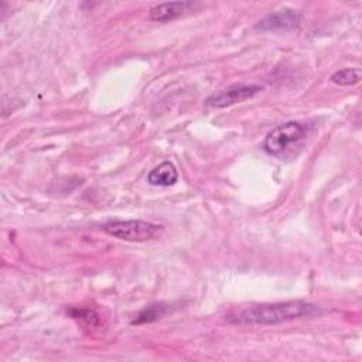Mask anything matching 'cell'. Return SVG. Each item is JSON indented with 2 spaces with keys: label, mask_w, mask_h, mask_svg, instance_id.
I'll return each instance as SVG.
<instances>
[{
  "label": "cell",
  "mask_w": 362,
  "mask_h": 362,
  "mask_svg": "<svg viewBox=\"0 0 362 362\" xmlns=\"http://www.w3.org/2000/svg\"><path fill=\"white\" fill-rule=\"evenodd\" d=\"M301 23V14L291 8L279 10L270 13L263 20L256 24V28L260 31H287L294 30Z\"/></svg>",
  "instance_id": "obj_5"
},
{
  "label": "cell",
  "mask_w": 362,
  "mask_h": 362,
  "mask_svg": "<svg viewBox=\"0 0 362 362\" xmlns=\"http://www.w3.org/2000/svg\"><path fill=\"white\" fill-rule=\"evenodd\" d=\"M263 90V86L256 85V83H239V85H232L206 99V105L209 107L215 109H223L229 107L236 103H242L247 99H252L257 93Z\"/></svg>",
  "instance_id": "obj_4"
},
{
  "label": "cell",
  "mask_w": 362,
  "mask_h": 362,
  "mask_svg": "<svg viewBox=\"0 0 362 362\" xmlns=\"http://www.w3.org/2000/svg\"><path fill=\"white\" fill-rule=\"evenodd\" d=\"M66 313L71 315V318L76 320L78 322H81V324H83L86 327L95 328V327H99V324H100V317L93 310L74 307V308H69Z\"/></svg>",
  "instance_id": "obj_10"
},
{
  "label": "cell",
  "mask_w": 362,
  "mask_h": 362,
  "mask_svg": "<svg viewBox=\"0 0 362 362\" xmlns=\"http://www.w3.org/2000/svg\"><path fill=\"white\" fill-rule=\"evenodd\" d=\"M102 229L120 240L127 242H146L157 238L163 232V226L141 221V219H126V221H110L106 222Z\"/></svg>",
  "instance_id": "obj_3"
},
{
  "label": "cell",
  "mask_w": 362,
  "mask_h": 362,
  "mask_svg": "<svg viewBox=\"0 0 362 362\" xmlns=\"http://www.w3.org/2000/svg\"><path fill=\"white\" fill-rule=\"evenodd\" d=\"M195 7H199V3L195 1H167L160 3L148 10V18L158 23L171 21L177 17L184 16L185 13L194 10Z\"/></svg>",
  "instance_id": "obj_6"
},
{
  "label": "cell",
  "mask_w": 362,
  "mask_h": 362,
  "mask_svg": "<svg viewBox=\"0 0 362 362\" xmlns=\"http://www.w3.org/2000/svg\"><path fill=\"white\" fill-rule=\"evenodd\" d=\"M307 137V127L300 122H286L272 129L263 141V150L273 157H283L300 147Z\"/></svg>",
  "instance_id": "obj_2"
},
{
  "label": "cell",
  "mask_w": 362,
  "mask_h": 362,
  "mask_svg": "<svg viewBox=\"0 0 362 362\" xmlns=\"http://www.w3.org/2000/svg\"><path fill=\"white\" fill-rule=\"evenodd\" d=\"M147 181L156 187H170L178 181V171L170 161H163L147 174Z\"/></svg>",
  "instance_id": "obj_7"
},
{
  "label": "cell",
  "mask_w": 362,
  "mask_h": 362,
  "mask_svg": "<svg viewBox=\"0 0 362 362\" xmlns=\"http://www.w3.org/2000/svg\"><path fill=\"white\" fill-rule=\"evenodd\" d=\"M317 305L305 301H284V303H270V304H255L247 308L240 310L235 315L229 317L230 322L235 324H280L297 318L313 317L318 314Z\"/></svg>",
  "instance_id": "obj_1"
},
{
  "label": "cell",
  "mask_w": 362,
  "mask_h": 362,
  "mask_svg": "<svg viewBox=\"0 0 362 362\" xmlns=\"http://www.w3.org/2000/svg\"><path fill=\"white\" fill-rule=\"evenodd\" d=\"M331 82L339 86H351L361 81V69L359 68H345L335 71L331 75Z\"/></svg>",
  "instance_id": "obj_9"
},
{
  "label": "cell",
  "mask_w": 362,
  "mask_h": 362,
  "mask_svg": "<svg viewBox=\"0 0 362 362\" xmlns=\"http://www.w3.org/2000/svg\"><path fill=\"white\" fill-rule=\"evenodd\" d=\"M165 313H167L165 304H150L136 315V318L132 321V324L140 325V324L153 322V321L160 320Z\"/></svg>",
  "instance_id": "obj_8"
}]
</instances>
